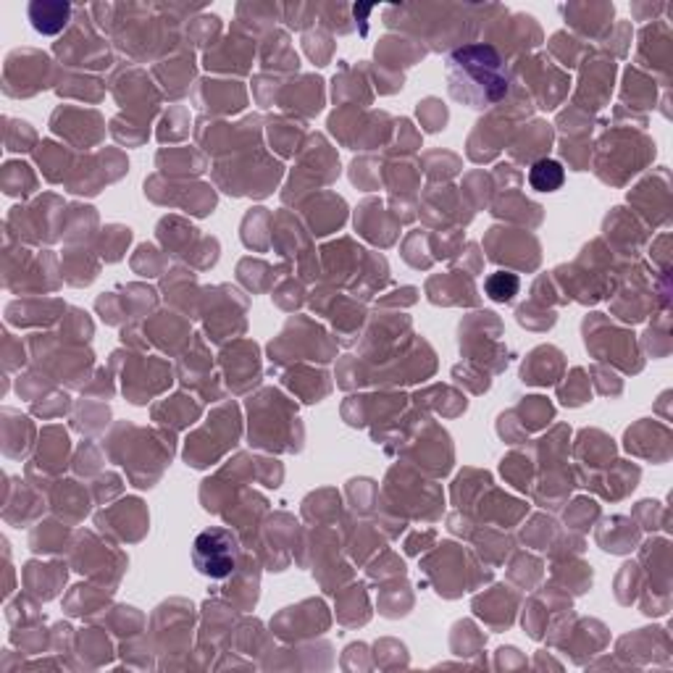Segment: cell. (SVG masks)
<instances>
[{"mask_svg":"<svg viewBox=\"0 0 673 673\" xmlns=\"http://www.w3.org/2000/svg\"><path fill=\"white\" fill-rule=\"evenodd\" d=\"M193 563L197 574L208 578H227L237 571L240 563V539L224 527L200 531L193 542Z\"/></svg>","mask_w":673,"mask_h":673,"instance_id":"cell-2","label":"cell"},{"mask_svg":"<svg viewBox=\"0 0 673 673\" xmlns=\"http://www.w3.org/2000/svg\"><path fill=\"white\" fill-rule=\"evenodd\" d=\"M519 287H521V282H519V277L511 274V271H494V274H489L486 282H484L486 295H489L494 303H508V300H513V295H519Z\"/></svg>","mask_w":673,"mask_h":673,"instance_id":"cell-4","label":"cell"},{"mask_svg":"<svg viewBox=\"0 0 673 673\" xmlns=\"http://www.w3.org/2000/svg\"><path fill=\"white\" fill-rule=\"evenodd\" d=\"M29 11L46 13V21L37 24V29L46 32V35H55L66 24V19H69V5H61V3H55V5L53 3H32Z\"/></svg>","mask_w":673,"mask_h":673,"instance_id":"cell-5","label":"cell"},{"mask_svg":"<svg viewBox=\"0 0 673 673\" xmlns=\"http://www.w3.org/2000/svg\"><path fill=\"white\" fill-rule=\"evenodd\" d=\"M563 182H566V169L558 161L542 158L531 166L529 185L536 193H555L563 187Z\"/></svg>","mask_w":673,"mask_h":673,"instance_id":"cell-3","label":"cell"},{"mask_svg":"<svg viewBox=\"0 0 673 673\" xmlns=\"http://www.w3.org/2000/svg\"><path fill=\"white\" fill-rule=\"evenodd\" d=\"M447 90L469 108H492L511 90V74L503 55L492 46H466L453 50L445 66Z\"/></svg>","mask_w":673,"mask_h":673,"instance_id":"cell-1","label":"cell"}]
</instances>
